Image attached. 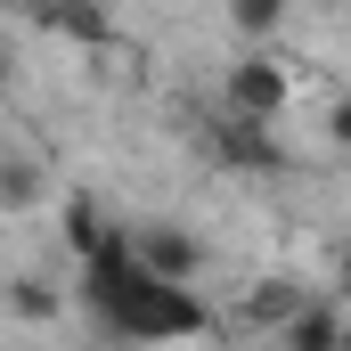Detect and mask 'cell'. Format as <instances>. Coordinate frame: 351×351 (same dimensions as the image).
<instances>
[{
  "mask_svg": "<svg viewBox=\"0 0 351 351\" xmlns=\"http://www.w3.org/2000/svg\"><path fill=\"white\" fill-rule=\"evenodd\" d=\"M131 245L164 269V278H196V269H204V245H196L180 221H131Z\"/></svg>",
  "mask_w": 351,
  "mask_h": 351,
  "instance_id": "6da1fadb",
  "label": "cell"
},
{
  "mask_svg": "<svg viewBox=\"0 0 351 351\" xmlns=\"http://www.w3.org/2000/svg\"><path fill=\"white\" fill-rule=\"evenodd\" d=\"M294 351H335V343H351V319L335 311V294H302V311L278 327Z\"/></svg>",
  "mask_w": 351,
  "mask_h": 351,
  "instance_id": "7a4b0ae2",
  "label": "cell"
},
{
  "mask_svg": "<svg viewBox=\"0 0 351 351\" xmlns=\"http://www.w3.org/2000/svg\"><path fill=\"white\" fill-rule=\"evenodd\" d=\"M286 106V66H269V58H245L237 74H229V114H278Z\"/></svg>",
  "mask_w": 351,
  "mask_h": 351,
  "instance_id": "3957f363",
  "label": "cell"
},
{
  "mask_svg": "<svg viewBox=\"0 0 351 351\" xmlns=\"http://www.w3.org/2000/svg\"><path fill=\"white\" fill-rule=\"evenodd\" d=\"M33 16L66 41H106V0H33Z\"/></svg>",
  "mask_w": 351,
  "mask_h": 351,
  "instance_id": "277c9868",
  "label": "cell"
},
{
  "mask_svg": "<svg viewBox=\"0 0 351 351\" xmlns=\"http://www.w3.org/2000/svg\"><path fill=\"white\" fill-rule=\"evenodd\" d=\"M294 311H302V286H286V278H269V286L245 294V327H269V335H278Z\"/></svg>",
  "mask_w": 351,
  "mask_h": 351,
  "instance_id": "5b68a950",
  "label": "cell"
},
{
  "mask_svg": "<svg viewBox=\"0 0 351 351\" xmlns=\"http://www.w3.org/2000/svg\"><path fill=\"white\" fill-rule=\"evenodd\" d=\"M114 229H123V221H106V213H98L90 196H74V204H66V245H74V254H98V245H106Z\"/></svg>",
  "mask_w": 351,
  "mask_h": 351,
  "instance_id": "8992f818",
  "label": "cell"
},
{
  "mask_svg": "<svg viewBox=\"0 0 351 351\" xmlns=\"http://www.w3.org/2000/svg\"><path fill=\"white\" fill-rule=\"evenodd\" d=\"M229 25H237L245 41H262V33L286 25V0H229Z\"/></svg>",
  "mask_w": 351,
  "mask_h": 351,
  "instance_id": "52a82bcc",
  "label": "cell"
},
{
  "mask_svg": "<svg viewBox=\"0 0 351 351\" xmlns=\"http://www.w3.org/2000/svg\"><path fill=\"white\" fill-rule=\"evenodd\" d=\"M327 139H335V156H351V90L327 106Z\"/></svg>",
  "mask_w": 351,
  "mask_h": 351,
  "instance_id": "ba28073f",
  "label": "cell"
},
{
  "mask_svg": "<svg viewBox=\"0 0 351 351\" xmlns=\"http://www.w3.org/2000/svg\"><path fill=\"white\" fill-rule=\"evenodd\" d=\"M25 196H33V172H25V164H16V172H8V188H0V204H8V213H16V204H25Z\"/></svg>",
  "mask_w": 351,
  "mask_h": 351,
  "instance_id": "9c48e42d",
  "label": "cell"
},
{
  "mask_svg": "<svg viewBox=\"0 0 351 351\" xmlns=\"http://www.w3.org/2000/svg\"><path fill=\"white\" fill-rule=\"evenodd\" d=\"M335 294H351V245H343V262H335Z\"/></svg>",
  "mask_w": 351,
  "mask_h": 351,
  "instance_id": "30bf717a",
  "label": "cell"
},
{
  "mask_svg": "<svg viewBox=\"0 0 351 351\" xmlns=\"http://www.w3.org/2000/svg\"><path fill=\"white\" fill-rule=\"evenodd\" d=\"M8 8H33V0H8Z\"/></svg>",
  "mask_w": 351,
  "mask_h": 351,
  "instance_id": "8fae6325",
  "label": "cell"
}]
</instances>
